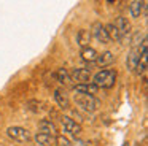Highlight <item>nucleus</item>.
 Wrapping results in <instances>:
<instances>
[{"label":"nucleus","instance_id":"nucleus-1","mask_svg":"<svg viewBox=\"0 0 148 146\" xmlns=\"http://www.w3.org/2000/svg\"><path fill=\"white\" fill-rule=\"evenodd\" d=\"M91 79H92L91 83H92L97 89L99 87L108 89V87H112V86L115 84V81H116V70H112V68L100 70V72H97Z\"/></svg>","mask_w":148,"mask_h":146},{"label":"nucleus","instance_id":"nucleus-2","mask_svg":"<svg viewBox=\"0 0 148 146\" xmlns=\"http://www.w3.org/2000/svg\"><path fill=\"white\" fill-rule=\"evenodd\" d=\"M73 102L84 111H89V113H94L100 108V100L96 97V95H81V94H75Z\"/></svg>","mask_w":148,"mask_h":146},{"label":"nucleus","instance_id":"nucleus-3","mask_svg":"<svg viewBox=\"0 0 148 146\" xmlns=\"http://www.w3.org/2000/svg\"><path fill=\"white\" fill-rule=\"evenodd\" d=\"M8 136L14 141H19V143H26L30 140V132L24 127H19V126H13V127H8L7 130Z\"/></svg>","mask_w":148,"mask_h":146},{"label":"nucleus","instance_id":"nucleus-4","mask_svg":"<svg viewBox=\"0 0 148 146\" xmlns=\"http://www.w3.org/2000/svg\"><path fill=\"white\" fill-rule=\"evenodd\" d=\"M69 73H70L72 81H77V84H88V83H91V78H92V75L88 68H73Z\"/></svg>","mask_w":148,"mask_h":146},{"label":"nucleus","instance_id":"nucleus-5","mask_svg":"<svg viewBox=\"0 0 148 146\" xmlns=\"http://www.w3.org/2000/svg\"><path fill=\"white\" fill-rule=\"evenodd\" d=\"M91 37H94L99 43H103V44H107L108 43V37H107V32H105V29H103V25L100 24V22H94L92 24V29H91Z\"/></svg>","mask_w":148,"mask_h":146},{"label":"nucleus","instance_id":"nucleus-6","mask_svg":"<svg viewBox=\"0 0 148 146\" xmlns=\"http://www.w3.org/2000/svg\"><path fill=\"white\" fill-rule=\"evenodd\" d=\"M61 122H62V127H64V130H65V132H69L70 135L77 136V135H80V133H81V126L75 122L72 117L64 116V117L61 119Z\"/></svg>","mask_w":148,"mask_h":146},{"label":"nucleus","instance_id":"nucleus-7","mask_svg":"<svg viewBox=\"0 0 148 146\" xmlns=\"http://www.w3.org/2000/svg\"><path fill=\"white\" fill-rule=\"evenodd\" d=\"M113 25L118 29L119 35H121V40L131 33V22H129L124 16H118V18L115 19V22H113Z\"/></svg>","mask_w":148,"mask_h":146},{"label":"nucleus","instance_id":"nucleus-8","mask_svg":"<svg viewBox=\"0 0 148 146\" xmlns=\"http://www.w3.org/2000/svg\"><path fill=\"white\" fill-rule=\"evenodd\" d=\"M53 97H54V102L58 103L59 108H62V110H69V108H70V98H69V95L65 94V91L56 89L54 94H53Z\"/></svg>","mask_w":148,"mask_h":146},{"label":"nucleus","instance_id":"nucleus-9","mask_svg":"<svg viewBox=\"0 0 148 146\" xmlns=\"http://www.w3.org/2000/svg\"><path fill=\"white\" fill-rule=\"evenodd\" d=\"M38 130L40 133H48V135H58V127L51 119H42L38 122Z\"/></svg>","mask_w":148,"mask_h":146},{"label":"nucleus","instance_id":"nucleus-10","mask_svg":"<svg viewBox=\"0 0 148 146\" xmlns=\"http://www.w3.org/2000/svg\"><path fill=\"white\" fill-rule=\"evenodd\" d=\"M72 89L75 91V94H81V95H94L99 91L92 83H88V84H73Z\"/></svg>","mask_w":148,"mask_h":146},{"label":"nucleus","instance_id":"nucleus-11","mask_svg":"<svg viewBox=\"0 0 148 146\" xmlns=\"http://www.w3.org/2000/svg\"><path fill=\"white\" fill-rule=\"evenodd\" d=\"M145 10H147V2L135 0V2H131V5H129V14H131V18L137 19V18H140V14Z\"/></svg>","mask_w":148,"mask_h":146},{"label":"nucleus","instance_id":"nucleus-12","mask_svg":"<svg viewBox=\"0 0 148 146\" xmlns=\"http://www.w3.org/2000/svg\"><path fill=\"white\" fill-rule=\"evenodd\" d=\"M34 140L37 141V145L40 146H54L56 145V136L54 135H48V133H37L34 136Z\"/></svg>","mask_w":148,"mask_h":146},{"label":"nucleus","instance_id":"nucleus-13","mask_svg":"<svg viewBox=\"0 0 148 146\" xmlns=\"http://www.w3.org/2000/svg\"><path fill=\"white\" fill-rule=\"evenodd\" d=\"M91 32L88 30V29H81L80 32H78L77 35V41L78 44L81 46V49H84V48H89V43H91Z\"/></svg>","mask_w":148,"mask_h":146},{"label":"nucleus","instance_id":"nucleus-14","mask_svg":"<svg viewBox=\"0 0 148 146\" xmlns=\"http://www.w3.org/2000/svg\"><path fill=\"white\" fill-rule=\"evenodd\" d=\"M140 56H142V54L138 53V49H132L131 53L127 54V59H126V65H127V68L131 70V72H134L135 67H137V63L140 62Z\"/></svg>","mask_w":148,"mask_h":146},{"label":"nucleus","instance_id":"nucleus-15","mask_svg":"<svg viewBox=\"0 0 148 146\" xmlns=\"http://www.w3.org/2000/svg\"><path fill=\"white\" fill-rule=\"evenodd\" d=\"M54 76L61 84H64V86H70L72 84V78H70V73H69L67 68H59L58 72L54 73Z\"/></svg>","mask_w":148,"mask_h":146},{"label":"nucleus","instance_id":"nucleus-16","mask_svg":"<svg viewBox=\"0 0 148 146\" xmlns=\"http://www.w3.org/2000/svg\"><path fill=\"white\" fill-rule=\"evenodd\" d=\"M81 59L84 60V62H88V63H94L96 62V59H97V51L94 49V48H84V49H81Z\"/></svg>","mask_w":148,"mask_h":146},{"label":"nucleus","instance_id":"nucleus-17","mask_svg":"<svg viewBox=\"0 0 148 146\" xmlns=\"http://www.w3.org/2000/svg\"><path fill=\"white\" fill-rule=\"evenodd\" d=\"M113 60H115V56H113V53H110V51H105V53L99 54L96 59V65L99 67H103V65H108V63H112Z\"/></svg>","mask_w":148,"mask_h":146},{"label":"nucleus","instance_id":"nucleus-18","mask_svg":"<svg viewBox=\"0 0 148 146\" xmlns=\"http://www.w3.org/2000/svg\"><path fill=\"white\" fill-rule=\"evenodd\" d=\"M103 29H105L107 32V37H108L110 41H121V35H119L118 29L113 25V22H110V24L103 25Z\"/></svg>","mask_w":148,"mask_h":146},{"label":"nucleus","instance_id":"nucleus-19","mask_svg":"<svg viewBox=\"0 0 148 146\" xmlns=\"http://www.w3.org/2000/svg\"><path fill=\"white\" fill-rule=\"evenodd\" d=\"M56 145L58 146H72L70 140L64 135H56Z\"/></svg>","mask_w":148,"mask_h":146},{"label":"nucleus","instance_id":"nucleus-20","mask_svg":"<svg viewBox=\"0 0 148 146\" xmlns=\"http://www.w3.org/2000/svg\"><path fill=\"white\" fill-rule=\"evenodd\" d=\"M72 146H86V143H84L83 140H75V143Z\"/></svg>","mask_w":148,"mask_h":146},{"label":"nucleus","instance_id":"nucleus-21","mask_svg":"<svg viewBox=\"0 0 148 146\" xmlns=\"http://www.w3.org/2000/svg\"><path fill=\"white\" fill-rule=\"evenodd\" d=\"M123 146H129V143H124V145H123Z\"/></svg>","mask_w":148,"mask_h":146}]
</instances>
